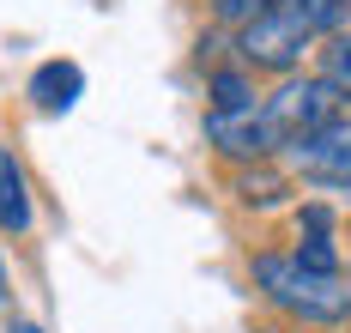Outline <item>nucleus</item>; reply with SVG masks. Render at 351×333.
I'll return each mask as SVG.
<instances>
[{
	"instance_id": "obj_1",
	"label": "nucleus",
	"mask_w": 351,
	"mask_h": 333,
	"mask_svg": "<svg viewBox=\"0 0 351 333\" xmlns=\"http://www.w3.org/2000/svg\"><path fill=\"white\" fill-rule=\"evenodd\" d=\"M346 12L351 0H279L237 31V61L248 73H291L315 37L346 25Z\"/></svg>"
},
{
	"instance_id": "obj_2",
	"label": "nucleus",
	"mask_w": 351,
	"mask_h": 333,
	"mask_svg": "<svg viewBox=\"0 0 351 333\" xmlns=\"http://www.w3.org/2000/svg\"><path fill=\"white\" fill-rule=\"evenodd\" d=\"M254 285L261 297L285 309L291 321H309V328H333L351 315V285L339 273H315L297 255H254Z\"/></svg>"
},
{
	"instance_id": "obj_3",
	"label": "nucleus",
	"mask_w": 351,
	"mask_h": 333,
	"mask_svg": "<svg viewBox=\"0 0 351 333\" xmlns=\"http://www.w3.org/2000/svg\"><path fill=\"white\" fill-rule=\"evenodd\" d=\"M339 85L333 79H285L273 97H261V110H267V127H273V146H297V140H309L321 134L333 115H339Z\"/></svg>"
},
{
	"instance_id": "obj_4",
	"label": "nucleus",
	"mask_w": 351,
	"mask_h": 333,
	"mask_svg": "<svg viewBox=\"0 0 351 333\" xmlns=\"http://www.w3.org/2000/svg\"><path fill=\"white\" fill-rule=\"evenodd\" d=\"M291 164L309 176V182H327V188H351V115L339 110L321 134L297 140L291 146Z\"/></svg>"
},
{
	"instance_id": "obj_5",
	"label": "nucleus",
	"mask_w": 351,
	"mask_h": 333,
	"mask_svg": "<svg viewBox=\"0 0 351 333\" xmlns=\"http://www.w3.org/2000/svg\"><path fill=\"white\" fill-rule=\"evenodd\" d=\"M206 146H218L224 158H267V151H279L261 103H248V110H212L206 115Z\"/></svg>"
},
{
	"instance_id": "obj_6",
	"label": "nucleus",
	"mask_w": 351,
	"mask_h": 333,
	"mask_svg": "<svg viewBox=\"0 0 351 333\" xmlns=\"http://www.w3.org/2000/svg\"><path fill=\"white\" fill-rule=\"evenodd\" d=\"M79 97H85V73H79V61H43V67L31 73V103L43 115H67Z\"/></svg>"
},
{
	"instance_id": "obj_7",
	"label": "nucleus",
	"mask_w": 351,
	"mask_h": 333,
	"mask_svg": "<svg viewBox=\"0 0 351 333\" xmlns=\"http://www.w3.org/2000/svg\"><path fill=\"white\" fill-rule=\"evenodd\" d=\"M0 230H31V194H25V170L19 158L0 146Z\"/></svg>"
},
{
	"instance_id": "obj_8",
	"label": "nucleus",
	"mask_w": 351,
	"mask_h": 333,
	"mask_svg": "<svg viewBox=\"0 0 351 333\" xmlns=\"http://www.w3.org/2000/svg\"><path fill=\"white\" fill-rule=\"evenodd\" d=\"M321 79H333L351 97V31H333V42L321 49Z\"/></svg>"
},
{
	"instance_id": "obj_9",
	"label": "nucleus",
	"mask_w": 351,
	"mask_h": 333,
	"mask_svg": "<svg viewBox=\"0 0 351 333\" xmlns=\"http://www.w3.org/2000/svg\"><path fill=\"white\" fill-rule=\"evenodd\" d=\"M248 103H254L248 67L243 73H212V110H248Z\"/></svg>"
},
{
	"instance_id": "obj_10",
	"label": "nucleus",
	"mask_w": 351,
	"mask_h": 333,
	"mask_svg": "<svg viewBox=\"0 0 351 333\" xmlns=\"http://www.w3.org/2000/svg\"><path fill=\"white\" fill-rule=\"evenodd\" d=\"M297 260L315 267V273H339V255H333V236H327V230H309L303 249H297Z\"/></svg>"
},
{
	"instance_id": "obj_11",
	"label": "nucleus",
	"mask_w": 351,
	"mask_h": 333,
	"mask_svg": "<svg viewBox=\"0 0 351 333\" xmlns=\"http://www.w3.org/2000/svg\"><path fill=\"white\" fill-rule=\"evenodd\" d=\"M267 6H279V0H212V12H218L224 25H237V31H243L248 18H261Z\"/></svg>"
},
{
	"instance_id": "obj_12",
	"label": "nucleus",
	"mask_w": 351,
	"mask_h": 333,
	"mask_svg": "<svg viewBox=\"0 0 351 333\" xmlns=\"http://www.w3.org/2000/svg\"><path fill=\"white\" fill-rule=\"evenodd\" d=\"M279 194H285L279 176H243V200H248V206H273Z\"/></svg>"
},
{
	"instance_id": "obj_13",
	"label": "nucleus",
	"mask_w": 351,
	"mask_h": 333,
	"mask_svg": "<svg viewBox=\"0 0 351 333\" xmlns=\"http://www.w3.org/2000/svg\"><path fill=\"white\" fill-rule=\"evenodd\" d=\"M6 333H43V328H36V321H12Z\"/></svg>"
},
{
	"instance_id": "obj_14",
	"label": "nucleus",
	"mask_w": 351,
	"mask_h": 333,
	"mask_svg": "<svg viewBox=\"0 0 351 333\" xmlns=\"http://www.w3.org/2000/svg\"><path fill=\"white\" fill-rule=\"evenodd\" d=\"M0 297H6V279H0Z\"/></svg>"
}]
</instances>
